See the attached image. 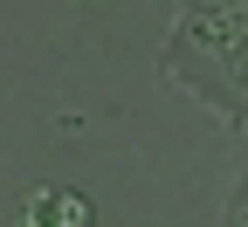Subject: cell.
<instances>
[{
  "label": "cell",
  "instance_id": "cell-1",
  "mask_svg": "<svg viewBox=\"0 0 248 227\" xmlns=\"http://www.w3.org/2000/svg\"><path fill=\"white\" fill-rule=\"evenodd\" d=\"M159 69L221 124H248V0H172Z\"/></svg>",
  "mask_w": 248,
  "mask_h": 227
},
{
  "label": "cell",
  "instance_id": "cell-2",
  "mask_svg": "<svg viewBox=\"0 0 248 227\" xmlns=\"http://www.w3.org/2000/svg\"><path fill=\"white\" fill-rule=\"evenodd\" d=\"M21 227H97V207L76 186H35L21 200Z\"/></svg>",
  "mask_w": 248,
  "mask_h": 227
},
{
  "label": "cell",
  "instance_id": "cell-3",
  "mask_svg": "<svg viewBox=\"0 0 248 227\" xmlns=\"http://www.w3.org/2000/svg\"><path fill=\"white\" fill-rule=\"evenodd\" d=\"M221 227H248V172L234 179V193H228V213H221Z\"/></svg>",
  "mask_w": 248,
  "mask_h": 227
}]
</instances>
